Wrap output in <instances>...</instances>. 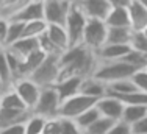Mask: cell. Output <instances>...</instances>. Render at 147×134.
<instances>
[{
	"instance_id": "46",
	"label": "cell",
	"mask_w": 147,
	"mask_h": 134,
	"mask_svg": "<svg viewBox=\"0 0 147 134\" xmlns=\"http://www.w3.org/2000/svg\"><path fill=\"white\" fill-rule=\"evenodd\" d=\"M74 3H80V2H83V0H72Z\"/></svg>"
},
{
	"instance_id": "36",
	"label": "cell",
	"mask_w": 147,
	"mask_h": 134,
	"mask_svg": "<svg viewBox=\"0 0 147 134\" xmlns=\"http://www.w3.org/2000/svg\"><path fill=\"white\" fill-rule=\"evenodd\" d=\"M59 122H61V134H83L82 129L77 126V123L71 119L59 117Z\"/></svg>"
},
{
	"instance_id": "18",
	"label": "cell",
	"mask_w": 147,
	"mask_h": 134,
	"mask_svg": "<svg viewBox=\"0 0 147 134\" xmlns=\"http://www.w3.org/2000/svg\"><path fill=\"white\" fill-rule=\"evenodd\" d=\"M80 94L99 100V98H102L107 95V86H105L103 83H100L99 80H96L94 76H86V78H83V81H82Z\"/></svg>"
},
{
	"instance_id": "19",
	"label": "cell",
	"mask_w": 147,
	"mask_h": 134,
	"mask_svg": "<svg viewBox=\"0 0 147 134\" xmlns=\"http://www.w3.org/2000/svg\"><path fill=\"white\" fill-rule=\"evenodd\" d=\"M45 36L53 42L63 53L67 48H71V45H69V36H67V31H66L64 25H49L47 31H45Z\"/></svg>"
},
{
	"instance_id": "26",
	"label": "cell",
	"mask_w": 147,
	"mask_h": 134,
	"mask_svg": "<svg viewBox=\"0 0 147 134\" xmlns=\"http://www.w3.org/2000/svg\"><path fill=\"white\" fill-rule=\"evenodd\" d=\"M100 117H102V115H100L99 109H97L96 106H92L91 109H88L86 112H83L82 115H78L74 122L77 123V126H78V128L82 129V133H83L86 128H89V126L92 125L96 120H99Z\"/></svg>"
},
{
	"instance_id": "48",
	"label": "cell",
	"mask_w": 147,
	"mask_h": 134,
	"mask_svg": "<svg viewBox=\"0 0 147 134\" xmlns=\"http://www.w3.org/2000/svg\"><path fill=\"white\" fill-rule=\"evenodd\" d=\"M69 2H72V0H69Z\"/></svg>"
},
{
	"instance_id": "38",
	"label": "cell",
	"mask_w": 147,
	"mask_h": 134,
	"mask_svg": "<svg viewBox=\"0 0 147 134\" xmlns=\"http://www.w3.org/2000/svg\"><path fill=\"white\" fill-rule=\"evenodd\" d=\"M8 27H9V20L0 17V48H5L6 36H8Z\"/></svg>"
},
{
	"instance_id": "30",
	"label": "cell",
	"mask_w": 147,
	"mask_h": 134,
	"mask_svg": "<svg viewBox=\"0 0 147 134\" xmlns=\"http://www.w3.org/2000/svg\"><path fill=\"white\" fill-rule=\"evenodd\" d=\"M24 25L25 23L22 22H17V20H9V27H8V36H6V44H5V48L13 45L14 42H17L22 38V33H24Z\"/></svg>"
},
{
	"instance_id": "25",
	"label": "cell",
	"mask_w": 147,
	"mask_h": 134,
	"mask_svg": "<svg viewBox=\"0 0 147 134\" xmlns=\"http://www.w3.org/2000/svg\"><path fill=\"white\" fill-rule=\"evenodd\" d=\"M47 22L45 20H33V22H27L24 25V33L22 38H30V39H39L42 34L47 31ZM20 38V39H22Z\"/></svg>"
},
{
	"instance_id": "17",
	"label": "cell",
	"mask_w": 147,
	"mask_h": 134,
	"mask_svg": "<svg viewBox=\"0 0 147 134\" xmlns=\"http://www.w3.org/2000/svg\"><path fill=\"white\" fill-rule=\"evenodd\" d=\"M47 55L42 50H36L31 55H28L22 62H20V70H19V78H28L31 73L38 69L42 62L45 61Z\"/></svg>"
},
{
	"instance_id": "24",
	"label": "cell",
	"mask_w": 147,
	"mask_h": 134,
	"mask_svg": "<svg viewBox=\"0 0 147 134\" xmlns=\"http://www.w3.org/2000/svg\"><path fill=\"white\" fill-rule=\"evenodd\" d=\"M147 117V106H136V105H125L124 114H122V122H125L127 125H135L136 122L142 120Z\"/></svg>"
},
{
	"instance_id": "3",
	"label": "cell",
	"mask_w": 147,
	"mask_h": 134,
	"mask_svg": "<svg viewBox=\"0 0 147 134\" xmlns=\"http://www.w3.org/2000/svg\"><path fill=\"white\" fill-rule=\"evenodd\" d=\"M86 20L88 19H86L85 14L82 13L80 6L77 5V3H72L71 9H69V13H67V17H66V22H64V28H66V31H67L69 45H71V47H78V45H82Z\"/></svg>"
},
{
	"instance_id": "29",
	"label": "cell",
	"mask_w": 147,
	"mask_h": 134,
	"mask_svg": "<svg viewBox=\"0 0 147 134\" xmlns=\"http://www.w3.org/2000/svg\"><path fill=\"white\" fill-rule=\"evenodd\" d=\"M114 120L111 119H107V117H100L99 120H96L89 128H86L83 134H107L108 131L111 129V126L114 125Z\"/></svg>"
},
{
	"instance_id": "4",
	"label": "cell",
	"mask_w": 147,
	"mask_h": 134,
	"mask_svg": "<svg viewBox=\"0 0 147 134\" xmlns=\"http://www.w3.org/2000/svg\"><path fill=\"white\" fill-rule=\"evenodd\" d=\"M58 73H59V56H47L45 61L28 78L42 89V87H50L57 84Z\"/></svg>"
},
{
	"instance_id": "44",
	"label": "cell",
	"mask_w": 147,
	"mask_h": 134,
	"mask_svg": "<svg viewBox=\"0 0 147 134\" xmlns=\"http://www.w3.org/2000/svg\"><path fill=\"white\" fill-rule=\"evenodd\" d=\"M30 2H34V3H44L45 0H30Z\"/></svg>"
},
{
	"instance_id": "32",
	"label": "cell",
	"mask_w": 147,
	"mask_h": 134,
	"mask_svg": "<svg viewBox=\"0 0 147 134\" xmlns=\"http://www.w3.org/2000/svg\"><path fill=\"white\" fill-rule=\"evenodd\" d=\"M122 101L124 105H136V106H147V94L136 90V92L122 95V97H116Z\"/></svg>"
},
{
	"instance_id": "33",
	"label": "cell",
	"mask_w": 147,
	"mask_h": 134,
	"mask_svg": "<svg viewBox=\"0 0 147 134\" xmlns=\"http://www.w3.org/2000/svg\"><path fill=\"white\" fill-rule=\"evenodd\" d=\"M130 47H131V50L139 52V53L147 56V38L142 33H133L131 41H130Z\"/></svg>"
},
{
	"instance_id": "6",
	"label": "cell",
	"mask_w": 147,
	"mask_h": 134,
	"mask_svg": "<svg viewBox=\"0 0 147 134\" xmlns=\"http://www.w3.org/2000/svg\"><path fill=\"white\" fill-rule=\"evenodd\" d=\"M107 34H108V27L105 22L88 19L85 27V33H83L82 45L96 53L97 50H100L107 44Z\"/></svg>"
},
{
	"instance_id": "10",
	"label": "cell",
	"mask_w": 147,
	"mask_h": 134,
	"mask_svg": "<svg viewBox=\"0 0 147 134\" xmlns=\"http://www.w3.org/2000/svg\"><path fill=\"white\" fill-rule=\"evenodd\" d=\"M77 5L80 6L86 19L102 20V22L107 20V17L110 16L111 9H113L108 0H83Z\"/></svg>"
},
{
	"instance_id": "7",
	"label": "cell",
	"mask_w": 147,
	"mask_h": 134,
	"mask_svg": "<svg viewBox=\"0 0 147 134\" xmlns=\"http://www.w3.org/2000/svg\"><path fill=\"white\" fill-rule=\"evenodd\" d=\"M59 105H61V100H59L58 92L55 90V87L53 86L42 87L39 94V100H38L36 106L33 109V114H38L45 119L57 117Z\"/></svg>"
},
{
	"instance_id": "12",
	"label": "cell",
	"mask_w": 147,
	"mask_h": 134,
	"mask_svg": "<svg viewBox=\"0 0 147 134\" xmlns=\"http://www.w3.org/2000/svg\"><path fill=\"white\" fill-rule=\"evenodd\" d=\"M128 17L133 33H142L147 28V8L138 0H133L131 5L128 6Z\"/></svg>"
},
{
	"instance_id": "11",
	"label": "cell",
	"mask_w": 147,
	"mask_h": 134,
	"mask_svg": "<svg viewBox=\"0 0 147 134\" xmlns=\"http://www.w3.org/2000/svg\"><path fill=\"white\" fill-rule=\"evenodd\" d=\"M96 108L99 109L102 117H107V119H111V120H114V122H119L122 119V114H124L125 105L116 97L105 95V97L97 100Z\"/></svg>"
},
{
	"instance_id": "45",
	"label": "cell",
	"mask_w": 147,
	"mask_h": 134,
	"mask_svg": "<svg viewBox=\"0 0 147 134\" xmlns=\"http://www.w3.org/2000/svg\"><path fill=\"white\" fill-rule=\"evenodd\" d=\"M142 34H144V36L147 38V28H146V30H144V31H142Z\"/></svg>"
},
{
	"instance_id": "16",
	"label": "cell",
	"mask_w": 147,
	"mask_h": 134,
	"mask_svg": "<svg viewBox=\"0 0 147 134\" xmlns=\"http://www.w3.org/2000/svg\"><path fill=\"white\" fill-rule=\"evenodd\" d=\"M83 78H78V76H74V78H67L63 80L59 83L55 84V90L58 92V97L61 101L67 100V98L74 97V95L80 94V86H82Z\"/></svg>"
},
{
	"instance_id": "13",
	"label": "cell",
	"mask_w": 147,
	"mask_h": 134,
	"mask_svg": "<svg viewBox=\"0 0 147 134\" xmlns=\"http://www.w3.org/2000/svg\"><path fill=\"white\" fill-rule=\"evenodd\" d=\"M31 114H33L31 111H16V109L0 108V129L19 125V123H25L31 117Z\"/></svg>"
},
{
	"instance_id": "47",
	"label": "cell",
	"mask_w": 147,
	"mask_h": 134,
	"mask_svg": "<svg viewBox=\"0 0 147 134\" xmlns=\"http://www.w3.org/2000/svg\"><path fill=\"white\" fill-rule=\"evenodd\" d=\"M146 72H147V67H146Z\"/></svg>"
},
{
	"instance_id": "41",
	"label": "cell",
	"mask_w": 147,
	"mask_h": 134,
	"mask_svg": "<svg viewBox=\"0 0 147 134\" xmlns=\"http://www.w3.org/2000/svg\"><path fill=\"white\" fill-rule=\"evenodd\" d=\"M111 5V8H125L128 9V6L131 5L133 0H108Z\"/></svg>"
},
{
	"instance_id": "20",
	"label": "cell",
	"mask_w": 147,
	"mask_h": 134,
	"mask_svg": "<svg viewBox=\"0 0 147 134\" xmlns=\"http://www.w3.org/2000/svg\"><path fill=\"white\" fill-rule=\"evenodd\" d=\"M108 28H130V17L128 9L125 8H113L110 16L105 20Z\"/></svg>"
},
{
	"instance_id": "31",
	"label": "cell",
	"mask_w": 147,
	"mask_h": 134,
	"mask_svg": "<svg viewBox=\"0 0 147 134\" xmlns=\"http://www.w3.org/2000/svg\"><path fill=\"white\" fill-rule=\"evenodd\" d=\"M45 117H41L38 114H31V117L25 122V134H42Z\"/></svg>"
},
{
	"instance_id": "9",
	"label": "cell",
	"mask_w": 147,
	"mask_h": 134,
	"mask_svg": "<svg viewBox=\"0 0 147 134\" xmlns=\"http://www.w3.org/2000/svg\"><path fill=\"white\" fill-rule=\"evenodd\" d=\"M13 89L17 92L22 101L25 103V106L28 111L33 112L34 106H36L38 100H39V94H41V87L36 86L30 78H17L13 83Z\"/></svg>"
},
{
	"instance_id": "42",
	"label": "cell",
	"mask_w": 147,
	"mask_h": 134,
	"mask_svg": "<svg viewBox=\"0 0 147 134\" xmlns=\"http://www.w3.org/2000/svg\"><path fill=\"white\" fill-rule=\"evenodd\" d=\"M6 90V86L3 84V81H2V78H0V95H2L3 92Z\"/></svg>"
},
{
	"instance_id": "28",
	"label": "cell",
	"mask_w": 147,
	"mask_h": 134,
	"mask_svg": "<svg viewBox=\"0 0 147 134\" xmlns=\"http://www.w3.org/2000/svg\"><path fill=\"white\" fill-rule=\"evenodd\" d=\"M121 61L127 62L128 66H131L136 70H146V67H147V56L135 50H130V53L125 55Z\"/></svg>"
},
{
	"instance_id": "35",
	"label": "cell",
	"mask_w": 147,
	"mask_h": 134,
	"mask_svg": "<svg viewBox=\"0 0 147 134\" xmlns=\"http://www.w3.org/2000/svg\"><path fill=\"white\" fill-rule=\"evenodd\" d=\"M42 134H61V122L59 117H52L45 120Z\"/></svg>"
},
{
	"instance_id": "2",
	"label": "cell",
	"mask_w": 147,
	"mask_h": 134,
	"mask_svg": "<svg viewBox=\"0 0 147 134\" xmlns=\"http://www.w3.org/2000/svg\"><path fill=\"white\" fill-rule=\"evenodd\" d=\"M135 72H138L136 69H133L131 66H128L124 61H114V62H97V67L94 70V73L91 76H94L96 80H99L100 83H103L105 86L111 83H116L121 80L131 78L135 75Z\"/></svg>"
},
{
	"instance_id": "34",
	"label": "cell",
	"mask_w": 147,
	"mask_h": 134,
	"mask_svg": "<svg viewBox=\"0 0 147 134\" xmlns=\"http://www.w3.org/2000/svg\"><path fill=\"white\" fill-rule=\"evenodd\" d=\"M131 81L135 83V86L138 90L147 94V72L146 70H138V72H135V75L131 76Z\"/></svg>"
},
{
	"instance_id": "37",
	"label": "cell",
	"mask_w": 147,
	"mask_h": 134,
	"mask_svg": "<svg viewBox=\"0 0 147 134\" xmlns=\"http://www.w3.org/2000/svg\"><path fill=\"white\" fill-rule=\"evenodd\" d=\"M107 134H131V126L127 125L125 122L119 120L111 126V129Z\"/></svg>"
},
{
	"instance_id": "5",
	"label": "cell",
	"mask_w": 147,
	"mask_h": 134,
	"mask_svg": "<svg viewBox=\"0 0 147 134\" xmlns=\"http://www.w3.org/2000/svg\"><path fill=\"white\" fill-rule=\"evenodd\" d=\"M96 103H97L96 98L88 97V95H83V94H77V95H74V97L67 98V100L61 101L57 117L75 120L78 115H82L83 112H86L88 109L96 106Z\"/></svg>"
},
{
	"instance_id": "22",
	"label": "cell",
	"mask_w": 147,
	"mask_h": 134,
	"mask_svg": "<svg viewBox=\"0 0 147 134\" xmlns=\"http://www.w3.org/2000/svg\"><path fill=\"white\" fill-rule=\"evenodd\" d=\"M133 36L131 28H108L107 44L113 45H130Z\"/></svg>"
},
{
	"instance_id": "43",
	"label": "cell",
	"mask_w": 147,
	"mask_h": 134,
	"mask_svg": "<svg viewBox=\"0 0 147 134\" xmlns=\"http://www.w3.org/2000/svg\"><path fill=\"white\" fill-rule=\"evenodd\" d=\"M138 2H139V3H141V5H144V6H146V8H147V0H138Z\"/></svg>"
},
{
	"instance_id": "21",
	"label": "cell",
	"mask_w": 147,
	"mask_h": 134,
	"mask_svg": "<svg viewBox=\"0 0 147 134\" xmlns=\"http://www.w3.org/2000/svg\"><path fill=\"white\" fill-rule=\"evenodd\" d=\"M0 108L16 109V111H28L25 106V103L22 101V98L17 95V92L13 87L6 89L5 92L0 95Z\"/></svg>"
},
{
	"instance_id": "27",
	"label": "cell",
	"mask_w": 147,
	"mask_h": 134,
	"mask_svg": "<svg viewBox=\"0 0 147 134\" xmlns=\"http://www.w3.org/2000/svg\"><path fill=\"white\" fill-rule=\"evenodd\" d=\"M0 78H2L3 84L6 86V89H9L13 86V83H14V76L11 73V69H9L8 59H6L3 48H0Z\"/></svg>"
},
{
	"instance_id": "40",
	"label": "cell",
	"mask_w": 147,
	"mask_h": 134,
	"mask_svg": "<svg viewBox=\"0 0 147 134\" xmlns=\"http://www.w3.org/2000/svg\"><path fill=\"white\" fill-rule=\"evenodd\" d=\"M131 134H147V117L131 125Z\"/></svg>"
},
{
	"instance_id": "23",
	"label": "cell",
	"mask_w": 147,
	"mask_h": 134,
	"mask_svg": "<svg viewBox=\"0 0 147 134\" xmlns=\"http://www.w3.org/2000/svg\"><path fill=\"white\" fill-rule=\"evenodd\" d=\"M136 90L138 89H136L131 78L121 80V81H116V83H111L107 86V95H111V97H122V95L136 92Z\"/></svg>"
},
{
	"instance_id": "15",
	"label": "cell",
	"mask_w": 147,
	"mask_h": 134,
	"mask_svg": "<svg viewBox=\"0 0 147 134\" xmlns=\"http://www.w3.org/2000/svg\"><path fill=\"white\" fill-rule=\"evenodd\" d=\"M6 50H9L13 55H16L20 61H24L28 55H31L36 50H39V41L38 39H30V38H22V39L14 42L13 45L6 47Z\"/></svg>"
},
{
	"instance_id": "1",
	"label": "cell",
	"mask_w": 147,
	"mask_h": 134,
	"mask_svg": "<svg viewBox=\"0 0 147 134\" xmlns=\"http://www.w3.org/2000/svg\"><path fill=\"white\" fill-rule=\"evenodd\" d=\"M97 67V56L94 52L88 50L83 45L71 47L59 56V73L58 81L67 80V78H86L94 73Z\"/></svg>"
},
{
	"instance_id": "39",
	"label": "cell",
	"mask_w": 147,
	"mask_h": 134,
	"mask_svg": "<svg viewBox=\"0 0 147 134\" xmlns=\"http://www.w3.org/2000/svg\"><path fill=\"white\" fill-rule=\"evenodd\" d=\"M0 134H25V123H19V125H13L8 128H2Z\"/></svg>"
},
{
	"instance_id": "14",
	"label": "cell",
	"mask_w": 147,
	"mask_h": 134,
	"mask_svg": "<svg viewBox=\"0 0 147 134\" xmlns=\"http://www.w3.org/2000/svg\"><path fill=\"white\" fill-rule=\"evenodd\" d=\"M11 20H17V22H22V23L33 22V20H44V6H42V3L30 2L28 5L24 6Z\"/></svg>"
},
{
	"instance_id": "8",
	"label": "cell",
	"mask_w": 147,
	"mask_h": 134,
	"mask_svg": "<svg viewBox=\"0 0 147 134\" xmlns=\"http://www.w3.org/2000/svg\"><path fill=\"white\" fill-rule=\"evenodd\" d=\"M74 2L69 0H45L44 6V20L47 25H64L67 13Z\"/></svg>"
}]
</instances>
